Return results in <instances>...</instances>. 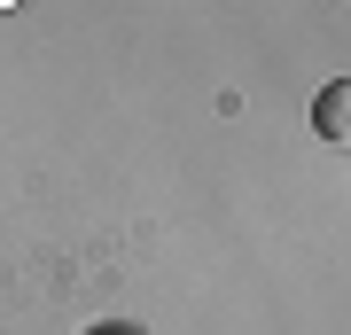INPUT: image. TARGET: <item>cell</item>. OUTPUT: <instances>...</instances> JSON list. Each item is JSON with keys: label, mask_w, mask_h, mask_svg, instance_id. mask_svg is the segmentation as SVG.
Wrapping results in <instances>:
<instances>
[{"label": "cell", "mask_w": 351, "mask_h": 335, "mask_svg": "<svg viewBox=\"0 0 351 335\" xmlns=\"http://www.w3.org/2000/svg\"><path fill=\"white\" fill-rule=\"evenodd\" d=\"M0 8H16V0H0Z\"/></svg>", "instance_id": "cell-2"}, {"label": "cell", "mask_w": 351, "mask_h": 335, "mask_svg": "<svg viewBox=\"0 0 351 335\" xmlns=\"http://www.w3.org/2000/svg\"><path fill=\"white\" fill-rule=\"evenodd\" d=\"M313 125H320V140H336V149H351V78H336V86H320V101H313Z\"/></svg>", "instance_id": "cell-1"}]
</instances>
